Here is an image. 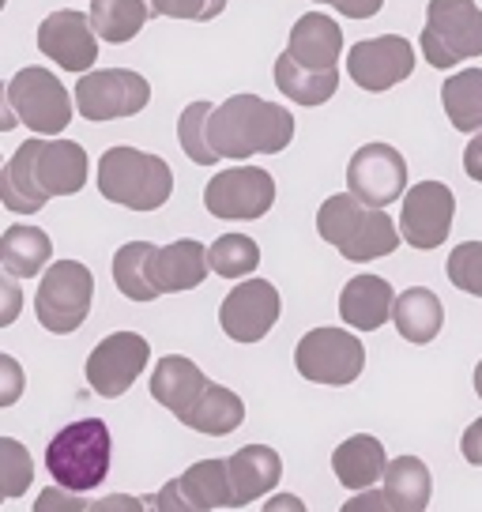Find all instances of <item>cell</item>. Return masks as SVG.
<instances>
[{
  "instance_id": "8",
  "label": "cell",
  "mask_w": 482,
  "mask_h": 512,
  "mask_svg": "<svg viewBox=\"0 0 482 512\" xmlns=\"http://www.w3.org/2000/svg\"><path fill=\"white\" fill-rule=\"evenodd\" d=\"M4 106L38 136H61L72 125V95L49 68H19L8 80Z\"/></svg>"
},
{
  "instance_id": "12",
  "label": "cell",
  "mask_w": 482,
  "mask_h": 512,
  "mask_svg": "<svg viewBox=\"0 0 482 512\" xmlns=\"http://www.w3.org/2000/svg\"><path fill=\"white\" fill-rule=\"evenodd\" d=\"M347 189L370 208L407 196V159L392 144H362L347 162Z\"/></svg>"
},
{
  "instance_id": "38",
  "label": "cell",
  "mask_w": 482,
  "mask_h": 512,
  "mask_svg": "<svg viewBox=\"0 0 482 512\" xmlns=\"http://www.w3.org/2000/svg\"><path fill=\"white\" fill-rule=\"evenodd\" d=\"M34 512H91V505L83 501V494H72L65 486H46L34 497Z\"/></svg>"
},
{
  "instance_id": "45",
  "label": "cell",
  "mask_w": 482,
  "mask_h": 512,
  "mask_svg": "<svg viewBox=\"0 0 482 512\" xmlns=\"http://www.w3.org/2000/svg\"><path fill=\"white\" fill-rule=\"evenodd\" d=\"M0 294H4V313H0V324H12L19 313V302H23V294L16 287V275H0Z\"/></svg>"
},
{
  "instance_id": "49",
  "label": "cell",
  "mask_w": 482,
  "mask_h": 512,
  "mask_svg": "<svg viewBox=\"0 0 482 512\" xmlns=\"http://www.w3.org/2000/svg\"><path fill=\"white\" fill-rule=\"evenodd\" d=\"M475 392H479V400H482V362L475 366Z\"/></svg>"
},
{
  "instance_id": "26",
  "label": "cell",
  "mask_w": 482,
  "mask_h": 512,
  "mask_svg": "<svg viewBox=\"0 0 482 512\" xmlns=\"http://www.w3.org/2000/svg\"><path fill=\"white\" fill-rule=\"evenodd\" d=\"M396 328H400V336L407 343H434L437 332H441V324H445V309H441V298H437L430 287H411L403 290L400 298H396Z\"/></svg>"
},
{
  "instance_id": "27",
  "label": "cell",
  "mask_w": 482,
  "mask_h": 512,
  "mask_svg": "<svg viewBox=\"0 0 482 512\" xmlns=\"http://www.w3.org/2000/svg\"><path fill=\"white\" fill-rule=\"evenodd\" d=\"M385 494L396 512H426L430 497H434L430 467L418 456H396L385 471Z\"/></svg>"
},
{
  "instance_id": "21",
  "label": "cell",
  "mask_w": 482,
  "mask_h": 512,
  "mask_svg": "<svg viewBox=\"0 0 482 512\" xmlns=\"http://www.w3.org/2000/svg\"><path fill=\"white\" fill-rule=\"evenodd\" d=\"M287 53L302 68L313 72H336L339 53H343V27L324 12H309L290 27Z\"/></svg>"
},
{
  "instance_id": "10",
  "label": "cell",
  "mask_w": 482,
  "mask_h": 512,
  "mask_svg": "<svg viewBox=\"0 0 482 512\" xmlns=\"http://www.w3.org/2000/svg\"><path fill=\"white\" fill-rule=\"evenodd\" d=\"M151 102V83L132 68H95L76 83V110L87 121L136 117Z\"/></svg>"
},
{
  "instance_id": "35",
  "label": "cell",
  "mask_w": 482,
  "mask_h": 512,
  "mask_svg": "<svg viewBox=\"0 0 482 512\" xmlns=\"http://www.w3.org/2000/svg\"><path fill=\"white\" fill-rule=\"evenodd\" d=\"M445 275L456 290H464L471 298H482V241H460L449 253Z\"/></svg>"
},
{
  "instance_id": "3",
  "label": "cell",
  "mask_w": 482,
  "mask_h": 512,
  "mask_svg": "<svg viewBox=\"0 0 482 512\" xmlns=\"http://www.w3.org/2000/svg\"><path fill=\"white\" fill-rule=\"evenodd\" d=\"M317 234L351 264H370V260L392 256L403 245V234L392 223V215L362 204L351 192L324 200L317 211Z\"/></svg>"
},
{
  "instance_id": "20",
  "label": "cell",
  "mask_w": 482,
  "mask_h": 512,
  "mask_svg": "<svg viewBox=\"0 0 482 512\" xmlns=\"http://www.w3.org/2000/svg\"><path fill=\"white\" fill-rule=\"evenodd\" d=\"M230 467V494H234V509L253 505L257 497L272 494L279 479H283V460L279 452L268 445H245L234 456H226Z\"/></svg>"
},
{
  "instance_id": "16",
  "label": "cell",
  "mask_w": 482,
  "mask_h": 512,
  "mask_svg": "<svg viewBox=\"0 0 482 512\" xmlns=\"http://www.w3.org/2000/svg\"><path fill=\"white\" fill-rule=\"evenodd\" d=\"M347 72L351 80L370 91H392L396 83H403L415 72V46L400 38V34H381V38H366L347 53Z\"/></svg>"
},
{
  "instance_id": "29",
  "label": "cell",
  "mask_w": 482,
  "mask_h": 512,
  "mask_svg": "<svg viewBox=\"0 0 482 512\" xmlns=\"http://www.w3.org/2000/svg\"><path fill=\"white\" fill-rule=\"evenodd\" d=\"M275 87L298 106H324L339 91V72H313V68H302L290 53H279L275 57Z\"/></svg>"
},
{
  "instance_id": "7",
  "label": "cell",
  "mask_w": 482,
  "mask_h": 512,
  "mask_svg": "<svg viewBox=\"0 0 482 512\" xmlns=\"http://www.w3.org/2000/svg\"><path fill=\"white\" fill-rule=\"evenodd\" d=\"M422 57L434 68H452L482 57V8L475 0H430L422 27Z\"/></svg>"
},
{
  "instance_id": "11",
  "label": "cell",
  "mask_w": 482,
  "mask_h": 512,
  "mask_svg": "<svg viewBox=\"0 0 482 512\" xmlns=\"http://www.w3.org/2000/svg\"><path fill=\"white\" fill-rule=\"evenodd\" d=\"M275 204V177L260 166L219 170L204 189V208L215 219H264Z\"/></svg>"
},
{
  "instance_id": "50",
  "label": "cell",
  "mask_w": 482,
  "mask_h": 512,
  "mask_svg": "<svg viewBox=\"0 0 482 512\" xmlns=\"http://www.w3.org/2000/svg\"><path fill=\"white\" fill-rule=\"evenodd\" d=\"M144 505H147V512H159V509H155V494H147Z\"/></svg>"
},
{
  "instance_id": "1",
  "label": "cell",
  "mask_w": 482,
  "mask_h": 512,
  "mask_svg": "<svg viewBox=\"0 0 482 512\" xmlns=\"http://www.w3.org/2000/svg\"><path fill=\"white\" fill-rule=\"evenodd\" d=\"M87 170V151L76 140H27L0 170V200L16 215H34L53 196H76Z\"/></svg>"
},
{
  "instance_id": "39",
  "label": "cell",
  "mask_w": 482,
  "mask_h": 512,
  "mask_svg": "<svg viewBox=\"0 0 482 512\" xmlns=\"http://www.w3.org/2000/svg\"><path fill=\"white\" fill-rule=\"evenodd\" d=\"M155 509H159V512H208V509H200V505L193 501V494L185 490L181 475H177V479H170L159 494H155Z\"/></svg>"
},
{
  "instance_id": "24",
  "label": "cell",
  "mask_w": 482,
  "mask_h": 512,
  "mask_svg": "<svg viewBox=\"0 0 482 512\" xmlns=\"http://www.w3.org/2000/svg\"><path fill=\"white\" fill-rule=\"evenodd\" d=\"M155 253H159V245H151V241H125L113 253V287L129 302H159L162 298L155 287Z\"/></svg>"
},
{
  "instance_id": "18",
  "label": "cell",
  "mask_w": 482,
  "mask_h": 512,
  "mask_svg": "<svg viewBox=\"0 0 482 512\" xmlns=\"http://www.w3.org/2000/svg\"><path fill=\"white\" fill-rule=\"evenodd\" d=\"M208 377H204V369L196 366L193 358H185V354H166L155 362L151 369V400L166 407L174 418H189L200 396L208 392Z\"/></svg>"
},
{
  "instance_id": "43",
  "label": "cell",
  "mask_w": 482,
  "mask_h": 512,
  "mask_svg": "<svg viewBox=\"0 0 482 512\" xmlns=\"http://www.w3.org/2000/svg\"><path fill=\"white\" fill-rule=\"evenodd\" d=\"M460 452L471 467H482V418H475L460 437Z\"/></svg>"
},
{
  "instance_id": "15",
  "label": "cell",
  "mask_w": 482,
  "mask_h": 512,
  "mask_svg": "<svg viewBox=\"0 0 482 512\" xmlns=\"http://www.w3.org/2000/svg\"><path fill=\"white\" fill-rule=\"evenodd\" d=\"M283 313L279 290L268 279H241L219 305V324L234 343H260Z\"/></svg>"
},
{
  "instance_id": "9",
  "label": "cell",
  "mask_w": 482,
  "mask_h": 512,
  "mask_svg": "<svg viewBox=\"0 0 482 512\" xmlns=\"http://www.w3.org/2000/svg\"><path fill=\"white\" fill-rule=\"evenodd\" d=\"M294 366L313 384H354L366 369V347L354 332L343 328H313L294 347Z\"/></svg>"
},
{
  "instance_id": "47",
  "label": "cell",
  "mask_w": 482,
  "mask_h": 512,
  "mask_svg": "<svg viewBox=\"0 0 482 512\" xmlns=\"http://www.w3.org/2000/svg\"><path fill=\"white\" fill-rule=\"evenodd\" d=\"M260 512H309V509L298 494H275V497H268V505Z\"/></svg>"
},
{
  "instance_id": "5",
  "label": "cell",
  "mask_w": 482,
  "mask_h": 512,
  "mask_svg": "<svg viewBox=\"0 0 482 512\" xmlns=\"http://www.w3.org/2000/svg\"><path fill=\"white\" fill-rule=\"evenodd\" d=\"M113 460V437L102 418L68 422L46 448V467L57 486L72 494H87L106 482Z\"/></svg>"
},
{
  "instance_id": "6",
  "label": "cell",
  "mask_w": 482,
  "mask_h": 512,
  "mask_svg": "<svg viewBox=\"0 0 482 512\" xmlns=\"http://www.w3.org/2000/svg\"><path fill=\"white\" fill-rule=\"evenodd\" d=\"M95 302V275L80 260H57L49 264L38 294H34V317L53 336H72Z\"/></svg>"
},
{
  "instance_id": "19",
  "label": "cell",
  "mask_w": 482,
  "mask_h": 512,
  "mask_svg": "<svg viewBox=\"0 0 482 512\" xmlns=\"http://www.w3.org/2000/svg\"><path fill=\"white\" fill-rule=\"evenodd\" d=\"M392 313H396V294L381 275H354L339 294V317L354 332H377L392 320Z\"/></svg>"
},
{
  "instance_id": "17",
  "label": "cell",
  "mask_w": 482,
  "mask_h": 512,
  "mask_svg": "<svg viewBox=\"0 0 482 512\" xmlns=\"http://www.w3.org/2000/svg\"><path fill=\"white\" fill-rule=\"evenodd\" d=\"M38 49H42V57L49 61H57L65 72H95V61H98V31L91 16H83V12H53V16L42 19V27H38Z\"/></svg>"
},
{
  "instance_id": "28",
  "label": "cell",
  "mask_w": 482,
  "mask_h": 512,
  "mask_svg": "<svg viewBox=\"0 0 482 512\" xmlns=\"http://www.w3.org/2000/svg\"><path fill=\"white\" fill-rule=\"evenodd\" d=\"M441 106H445L456 132L479 136L482 132V68L452 72L449 80L441 83Z\"/></svg>"
},
{
  "instance_id": "30",
  "label": "cell",
  "mask_w": 482,
  "mask_h": 512,
  "mask_svg": "<svg viewBox=\"0 0 482 512\" xmlns=\"http://www.w3.org/2000/svg\"><path fill=\"white\" fill-rule=\"evenodd\" d=\"M245 422V403L238 392H230L226 384H208V392L200 396L185 426L196 433H208V437H226Z\"/></svg>"
},
{
  "instance_id": "32",
  "label": "cell",
  "mask_w": 482,
  "mask_h": 512,
  "mask_svg": "<svg viewBox=\"0 0 482 512\" xmlns=\"http://www.w3.org/2000/svg\"><path fill=\"white\" fill-rule=\"evenodd\" d=\"M185 490L193 494V501L200 509H234V494H230V467L226 460H200L185 475Z\"/></svg>"
},
{
  "instance_id": "33",
  "label": "cell",
  "mask_w": 482,
  "mask_h": 512,
  "mask_svg": "<svg viewBox=\"0 0 482 512\" xmlns=\"http://www.w3.org/2000/svg\"><path fill=\"white\" fill-rule=\"evenodd\" d=\"M211 272L223 279H253L260 268V245L249 234H223L211 241Z\"/></svg>"
},
{
  "instance_id": "34",
  "label": "cell",
  "mask_w": 482,
  "mask_h": 512,
  "mask_svg": "<svg viewBox=\"0 0 482 512\" xmlns=\"http://www.w3.org/2000/svg\"><path fill=\"white\" fill-rule=\"evenodd\" d=\"M211 113H215L211 102H193V106H185L181 117H177V140H181V151H185L196 166H215V162H219V155H215V147H211V140H208Z\"/></svg>"
},
{
  "instance_id": "31",
  "label": "cell",
  "mask_w": 482,
  "mask_h": 512,
  "mask_svg": "<svg viewBox=\"0 0 482 512\" xmlns=\"http://www.w3.org/2000/svg\"><path fill=\"white\" fill-rule=\"evenodd\" d=\"M147 12H151L147 0H91V23H95L98 38L110 46L132 42L144 31Z\"/></svg>"
},
{
  "instance_id": "48",
  "label": "cell",
  "mask_w": 482,
  "mask_h": 512,
  "mask_svg": "<svg viewBox=\"0 0 482 512\" xmlns=\"http://www.w3.org/2000/svg\"><path fill=\"white\" fill-rule=\"evenodd\" d=\"M19 121H16V113L8 110V106H4V117H0V128H4V132H12V128H16Z\"/></svg>"
},
{
  "instance_id": "44",
  "label": "cell",
  "mask_w": 482,
  "mask_h": 512,
  "mask_svg": "<svg viewBox=\"0 0 482 512\" xmlns=\"http://www.w3.org/2000/svg\"><path fill=\"white\" fill-rule=\"evenodd\" d=\"M91 512H147V505H144V497L110 494V497H102V501H95Z\"/></svg>"
},
{
  "instance_id": "25",
  "label": "cell",
  "mask_w": 482,
  "mask_h": 512,
  "mask_svg": "<svg viewBox=\"0 0 482 512\" xmlns=\"http://www.w3.org/2000/svg\"><path fill=\"white\" fill-rule=\"evenodd\" d=\"M49 260H53V241L46 230L38 226H8L0 234V264L4 272L16 279H31V275H46Z\"/></svg>"
},
{
  "instance_id": "46",
  "label": "cell",
  "mask_w": 482,
  "mask_h": 512,
  "mask_svg": "<svg viewBox=\"0 0 482 512\" xmlns=\"http://www.w3.org/2000/svg\"><path fill=\"white\" fill-rule=\"evenodd\" d=\"M464 170L471 181H479L482 185V132L479 136H471V144L464 147Z\"/></svg>"
},
{
  "instance_id": "41",
  "label": "cell",
  "mask_w": 482,
  "mask_h": 512,
  "mask_svg": "<svg viewBox=\"0 0 482 512\" xmlns=\"http://www.w3.org/2000/svg\"><path fill=\"white\" fill-rule=\"evenodd\" d=\"M317 4H332L339 16L347 19H373L385 8V0H317Z\"/></svg>"
},
{
  "instance_id": "42",
  "label": "cell",
  "mask_w": 482,
  "mask_h": 512,
  "mask_svg": "<svg viewBox=\"0 0 482 512\" xmlns=\"http://www.w3.org/2000/svg\"><path fill=\"white\" fill-rule=\"evenodd\" d=\"M339 512H396V509H392L385 490H362V494H354Z\"/></svg>"
},
{
  "instance_id": "36",
  "label": "cell",
  "mask_w": 482,
  "mask_h": 512,
  "mask_svg": "<svg viewBox=\"0 0 482 512\" xmlns=\"http://www.w3.org/2000/svg\"><path fill=\"white\" fill-rule=\"evenodd\" d=\"M0 464H4V497H23L34 482L31 452L16 437H0Z\"/></svg>"
},
{
  "instance_id": "4",
  "label": "cell",
  "mask_w": 482,
  "mask_h": 512,
  "mask_svg": "<svg viewBox=\"0 0 482 512\" xmlns=\"http://www.w3.org/2000/svg\"><path fill=\"white\" fill-rule=\"evenodd\" d=\"M98 192L129 211H159L174 192V170L159 155L117 144L98 159Z\"/></svg>"
},
{
  "instance_id": "23",
  "label": "cell",
  "mask_w": 482,
  "mask_h": 512,
  "mask_svg": "<svg viewBox=\"0 0 482 512\" xmlns=\"http://www.w3.org/2000/svg\"><path fill=\"white\" fill-rule=\"evenodd\" d=\"M388 460L385 456V445L373 437V433H354L347 437L343 445L332 452V471H336V479L354 490V494H362V490H373V482H385V471H388Z\"/></svg>"
},
{
  "instance_id": "37",
  "label": "cell",
  "mask_w": 482,
  "mask_h": 512,
  "mask_svg": "<svg viewBox=\"0 0 482 512\" xmlns=\"http://www.w3.org/2000/svg\"><path fill=\"white\" fill-rule=\"evenodd\" d=\"M151 16L166 19H193V23H208V19L223 16L226 0H147Z\"/></svg>"
},
{
  "instance_id": "13",
  "label": "cell",
  "mask_w": 482,
  "mask_h": 512,
  "mask_svg": "<svg viewBox=\"0 0 482 512\" xmlns=\"http://www.w3.org/2000/svg\"><path fill=\"white\" fill-rule=\"evenodd\" d=\"M151 362V343L140 332H113L87 354V381L98 396H125Z\"/></svg>"
},
{
  "instance_id": "40",
  "label": "cell",
  "mask_w": 482,
  "mask_h": 512,
  "mask_svg": "<svg viewBox=\"0 0 482 512\" xmlns=\"http://www.w3.org/2000/svg\"><path fill=\"white\" fill-rule=\"evenodd\" d=\"M0 407H12L19 400V392H23V373H19V362L12 354H0Z\"/></svg>"
},
{
  "instance_id": "22",
  "label": "cell",
  "mask_w": 482,
  "mask_h": 512,
  "mask_svg": "<svg viewBox=\"0 0 482 512\" xmlns=\"http://www.w3.org/2000/svg\"><path fill=\"white\" fill-rule=\"evenodd\" d=\"M208 272H211V256L196 238L159 245V253H155V287H159V294L196 290L208 279Z\"/></svg>"
},
{
  "instance_id": "14",
  "label": "cell",
  "mask_w": 482,
  "mask_h": 512,
  "mask_svg": "<svg viewBox=\"0 0 482 512\" xmlns=\"http://www.w3.org/2000/svg\"><path fill=\"white\" fill-rule=\"evenodd\" d=\"M452 219H456V196L445 181H418L415 189L403 196L400 208V234L418 253L437 249L449 241Z\"/></svg>"
},
{
  "instance_id": "2",
  "label": "cell",
  "mask_w": 482,
  "mask_h": 512,
  "mask_svg": "<svg viewBox=\"0 0 482 512\" xmlns=\"http://www.w3.org/2000/svg\"><path fill=\"white\" fill-rule=\"evenodd\" d=\"M208 140L219 159L279 155L294 140V117L287 106H275L260 95H230L211 113Z\"/></svg>"
}]
</instances>
